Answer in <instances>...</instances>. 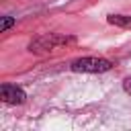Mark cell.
Here are the masks:
<instances>
[{
    "mask_svg": "<svg viewBox=\"0 0 131 131\" xmlns=\"http://www.w3.org/2000/svg\"><path fill=\"white\" fill-rule=\"evenodd\" d=\"M74 41H76L74 37H66V35H57V33H45V35L35 37L29 43V51L31 53H47V51H53L57 47L70 45Z\"/></svg>",
    "mask_w": 131,
    "mask_h": 131,
    "instance_id": "obj_1",
    "label": "cell"
},
{
    "mask_svg": "<svg viewBox=\"0 0 131 131\" xmlns=\"http://www.w3.org/2000/svg\"><path fill=\"white\" fill-rule=\"evenodd\" d=\"M111 68H113V61L104 57H80L70 66L72 72H82V74H102V72H108Z\"/></svg>",
    "mask_w": 131,
    "mask_h": 131,
    "instance_id": "obj_2",
    "label": "cell"
},
{
    "mask_svg": "<svg viewBox=\"0 0 131 131\" xmlns=\"http://www.w3.org/2000/svg\"><path fill=\"white\" fill-rule=\"evenodd\" d=\"M0 98H2V102H6V104H23V102L27 100V94H25V90H23L20 86H16V84H2V88H0Z\"/></svg>",
    "mask_w": 131,
    "mask_h": 131,
    "instance_id": "obj_3",
    "label": "cell"
},
{
    "mask_svg": "<svg viewBox=\"0 0 131 131\" xmlns=\"http://www.w3.org/2000/svg\"><path fill=\"white\" fill-rule=\"evenodd\" d=\"M111 25L121 27V29H131V14H111L106 18Z\"/></svg>",
    "mask_w": 131,
    "mask_h": 131,
    "instance_id": "obj_4",
    "label": "cell"
},
{
    "mask_svg": "<svg viewBox=\"0 0 131 131\" xmlns=\"http://www.w3.org/2000/svg\"><path fill=\"white\" fill-rule=\"evenodd\" d=\"M14 25V18H10V16H2V25H0V31L2 33H6L10 27Z\"/></svg>",
    "mask_w": 131,
    "mask_h": 131,
    "instance_id": "obj_5",
    "label": "cell"
},
{
    "mask_svg": "<svg viewBox=\"0 0 131 131\" xmlns=\"http://www.w3.org/2000/svg\"><path fill=\"white\" fill-rule=\"evenodd\" d=\"M123 90L131 96V78H125V80H123Z\"/></svg>",
    "mask_w": 131,
    "mask_h": 131,
    "instance_id": "obj_6",
    "label": "cell"
}]
</instances>
